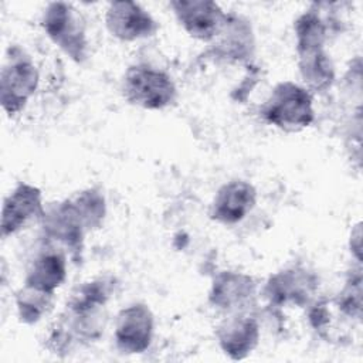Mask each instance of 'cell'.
Instances as JSON below:
<instances>
[{
  "label": "cell",
  "instance_id": "1",
  "mask_svg": "<svg viewBox=\"0 0 363 363\" xmlns=\"http://www.w3.org/2000/svg\"><path fill=\"white\" fill-rule=\"evenodd\" d=\"M261 118L285 132H299L315 121L313 96L292 81L278 82L259 108Z\"/></svg>",
  "mask_w": 363,
  "mask_h": 363
},
{
  "label": "cell",
  "instance_id": "2",
  "mask_svg": "<svg viewBox=\"0 0 363 363\" xmlns=\"http://www.w3.org/2000/svg\"><path fill=\"white\" fill-rule=\"evenodd\" d=\"M298 68L309 92H326L332 88L336 72L325 50L328 33L315 24H305L294 30Z\"/></svg>",
  "mask_w": 363,
  "mask_h": 363
},
{
  "label": "cell",
  "instance_id": "3",
  "mask_svg": "<svg viewBox=\"0 0 363 363\" xmlns=\"http://www.w3.org/2000/svg\"><path fill=\"white\" fill-rule=\"evenodd\" d=\"M122 94L133 106L160 111L176 101L177 88L166 71L149 64H133L122 78Z\"/></svg>",
  "mask_w": 363,
  "mask_h": 363
},
{
  "label": "cell",
  "instance_id": "4",
  "mask_svg": "<svg viewBox=\"0 0 363 363\" xmlns=\"http://www.w3.org/2000/svg\"><path fill=\"white\" fill-rule=\"evenodd\" d=\"M41 26L47 37L74 62L82 64L88 58L85 27L72 4L48 3L41 17Z\"/></svg>",
  "mask_w": 363,
  "mask_h": 363
},
{
  "label": "cell",
  "instance_id": "5",
  "mask_svg": "<svg viewBox=\"0 0 363 363\" xmlns=\"http://www.w3.org/2000/svg\"><path fill=\"white\" fill-rule=\"evenodd\" d=\"M9 57L0 74V102L7 115L21 112L34 95L40 74L31 58L18 47L9 48Z\"/></svg>",
  "mask_w": 363,
  "mask_h": 363
},
{
  "label": "cell",
  "instance_id": "6",
  "mask_svg": "<svg viewBox=\"0 0 363 363\" xmlns=\"http://www.w3.org/2000/svg\"><path fill=\"white\" fill-rule=\"evenodd\" d=\"M319 288L318 277L302 265H292L272 274L264 286L269 306H309Z\"/></svg>",
  "mask_w": 363,
  "mask_h": 363
},
{
  "label": "cell",
  "instance_id": "7",
  "mask_svg": "<svg viewBox=\"0 0 363 363\" xmlns=\"http://www.w3.org/2000/svg\"><path fill=\"white\" fill-rule=\"evenodd\" d=\"M155 332V316L145 303L121 309L115 320V346L123 354H139L149 349Z\"/></svg>",
  "mask_w": 363,
  "mask_h": 363
},
{
  "label": "cell",
  "instance_id": "8",
  "mask_svg": "<svg viewBox=\"0 0 363 363\" xmlns=\"http://www.w3.org/2000/svg\"><path fill=\"white\" fill-rule=\"evenodd\" d=\"M41 225L50 241L64 245L72 255L81 254L84 237L89 231L69 197L45 210Z\"/></svg>",
  "mask_w": 363,
  "mask_h": 363
},
{
  "label": "cell",
  "instance_id": "9",
  "mask_svg": "<svg viewBox=\"0 0 363 363\" xmlns=\"http://www.w3.org/2000/svg\"><path fill=\"white\" fill-rule=\"evenodd\" d=\"M255 295L257 284L251 275L238 271H221L211 282L208 302L225 313L242 312L252 308Z\"/></svg>",
  "mask_w": 363,
  "mask_h": 363
},
{
  "label": "cell",
  "instance_id": "10",
  "mask_svg": "<svg viewBox=\"0 0 363 363\" xmlns=\"http://www.w3.org/2000/svg\"><path fill=\"white\" fill-rule=\"evenodd\" d=\"M105 26L115 38L130 43L155 35L157 23L139 3L121 0L108 4Z\"/></svg>",
  "mask_w": 363,
  "mask_h": 363
},
{
  "label": "cell",
  "instance_id": "11",
  "mask_svg": "<svg viewBox=\"0 0 363 363\" xmlns=\"http://www.w3.org/2000/svg\"><path fill=\"white\" fill-rule=\"evenodd\" d=\"M170 7L183 30L204 43L213 41L225 17V11L210 0H174Z\"/></svg>",
  "mask_w": 363,
  "mask_h": 363
},
{
  "label": "cell",
  "instance_id": "12",
  "mask_svg": "<svg viewBox=\"0 0 363 363\" xmlns=\"http://www.w3.org/2000/svg\"><path fill=\"white\" fill-rule=\"evenodd\" d=\"M210 44L217 58L231 62H247L255 51L252 26L240 14L225 13L224 21Z\"/></svg>",
  "mask_w": 363,
  "mask_h": 363
},
{
  "label": "cell",
  "instance_id": "13",
  "mask_svg": "<svg viewBox=\"0 0 363 363\" xmlns=\"http://www.w3.org/2000/svg\"><path fill=\"white\" fill-rule=\"evenodd\" d=\"M220 349L233 360L247 357L258 345L259 322L250 312H233L220 322L216 330Z\"/></svg>",
  "mask_w": 363,
  "mask_h": 363
},
{
  "label": "cell",
  "instance_id": "14",
  "mask_svg": "<svg viewBox=\"0 0 363 363\" xmlns=\"http://www.w3.org/2000/svg\"><path fill=\"white\" fill-rule=\"evenodd\" d=\"M41 190L28 183H18L6 197L1 211V237L7 238L23 230L30 221L43 218Z\"/></svg>",
  "mask_w": 363,
  "mask_h": 363
},
{
  "label": "cell",
  "instance_id": "15",
  "mask_svg": "<svg viewBox=\"0 0 363 363\" xmlns=\"http://www.w3.org/2000/svg\"><path fill=\"white\" fill-rule=\"evenodd\" d=\"M257 204L255 187L241 179L224 183L213 197L208 216L223 225H234L242 221Z\"/></svg>",
  "mask_w": 363,
  "mask_h": 363
},
{
  "label": "cell",
  "instance_id": "16",
  "mask_svg": "<svg viewBox=\"0 0 363 363\" xmlns=\"http://www.w3.org/2000/svg\"><path fill=\"white\" fill-rule=\"evenodd\" d=\"M65 278V252L60 248H47L30 261L24 277V285L47 294H55V291L64 284Z\"/></svg>",
  "mask_w": 363,
  "mask_h": 363
},
{
  "label": "cell",
  "instance_id": "17",
  "mask_svg": "<svg viewBox=\"0 0 363 363\" xmlns=\"http://www.w3.org/2000/svg\"><path fill=\"white\" fill-rule=\"evenodd\" d=\"M115 288V281L111 277H101L79 285L71 295L65 306L78 311L105 308Z\"/></svg>",
  "mask_w": 363,
  "mask_h": 363
},
{
  "label": "cell",
  "instance_id": "18",
  "mask_svg": "<svg viewBox=\"0 0 363 363\" xmlns=\"http://www.w3.org/2000/svg\"><path fill=\"white\" fill-rule=\"evenodd\" d=\"M54 301V294H47L27 285L16 295V306L20 322L26 325H34L48 312Z\"/></svg>",
  "mask_w": 363,
  "mask_h": 363
},
{
  "label": "cell",
  "instance_id": "19",
  "mask_svg": "<svg viewBox=\"0 0 363 363\" xmlns=\"http://www.w3.org/2000/svg\"><path fill=\"white\" fill-rule=\"evenodd\" d=\"M81 214L88 231L98 230L106 216V201L98 189H85L69 197Z\"/></svg>",
  "mask_w": 363,
  "mask_h": 363
},
{
  "label": "cell",
  "instance_id": "20",
  "mask_svg": "<svg viewBox=\"0 0 363 363\" xmlns=\"http://www.w3.org/2000/svg\"><path fill=\"white\" fill-rule=\"evenodd\" d=\"M335 306L350 320H362V268L360 264L347 274L345 285L335 298Z\"/></svg>",
  "mask_w": 363,
  "mask_h": 363
},
{
  "label": "cell",
  "instance_id": "21",
  "mask_svg": "<svg viewBox=\"0 0 363 363\" xmlns=\"http://www.w3.org/2000/svg\"><path fill=\"white\" fill-rule=\"evenodd\" d=\"M349 248H350V252L354 257L356 262L360 264L362 262V227H360V223H357L350 233Z\"/></svg>",
  "mask_w": 363,
  "mask_h": 363
}]
</instances>
